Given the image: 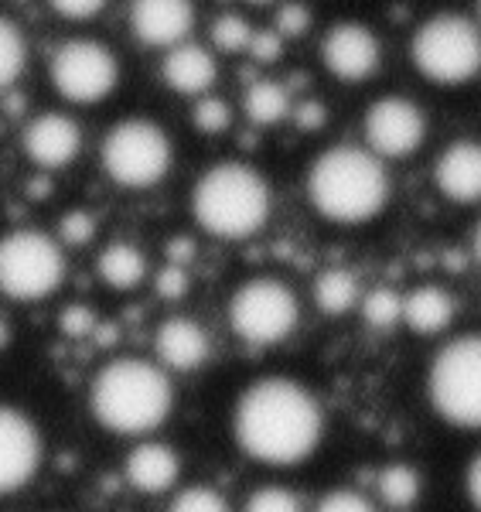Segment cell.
Segmentation results:
<instances>
[{
    "label": "cell",
    "instance_id": "obj_27",
    "mask_svg": "<svg viewBox=\"0 0 481 512\" xmlns=\"http://www.w3.org/2000/svg\"><path fill=\"white\" fill-rule=\"evenodd\" d=\"M212 45L222 48V52H243V48H250V38H253V28L246 18H239V14H222V18L212 21Z\"/></svg>",
    "mask_w": 481,
    "mask_h": 512
},
{
    "label": "cell",
    "instance_id": "obj_1",
    "mask_svg": "<svg viewBox=\"0 0 481 512\" xmlns=\"http://www.w3.org/2000/svg\"><path fill=\"white\" fill-rule=\"evenodd\" d=\"M232 434L253 461L290 468L308 461L321 444L325 410L304 383L287 376H267L250 383L239 396Z\"/></svg>",
    "mask_w": 481,
    "mask_h": 512
},
{
    "label": "cell",
    "instance_id": "obj_12",
    "mask_svg": "<svg viewBox=\"0 0 481 512\" xmlns=\"http://www.w3.org/2000/svg\"><path fill=\"white\" fill-rule=\"evenodd\" d=\"M41 431L24 410L0 403V495L24 489L41 468Z\"/></svg>",
    "mask_w": 481,
    "mask_h": 512
},
{
    "label": "cell",
    "instance_id": "obj_40",
    "mask_svg": "<svg viewBox=\"0 0 481 512\" xmlns=\"http://www.w3.org/2000/svg\"><path fill=\"white\" fill-rule=\"evenodd\" d=\"M475 256H478V263H481V222H478V229H475Z\"/></svg>",
    "mask_w": 481,
    "mask_h": 512
},
{
    "label": "cell",
    "instance_id": "obj_14",
    "mask_svg": "<svg viewBox=\"0 0 481 512\" xmlns=\"http://www.w3.org/2000/svg\"><path fill=\"white\" fill-rule=\"evenodd\" d=\"M130 28L151 48H174L195 28L192 0H130Z\"/></svg>",
    "mask_w": 481,
    "mask_h": 512
},
{
    "label": "cell",
    "instance_id": "obj_13",
    "mask_svg": "<svg viewBox=\"0 0 481 512\" xmlns=\"http://www.w3.org/2000/svg\"><path fill=\"white\" fill-rule=\"evenodd\" d=\"M379 55V38L359 21L335 24L321 41V59L331 76L342 82H366L379 69Z\"/></svg>",
    "mask_w": 481,
    "mask_h": 512
},
{
    "label": "cell",
    "instance_id": "obj_2",
    "mask_svg": "<svg viewBox=\"0 0 481 512\" xmlns=\"http://www.w3.org/2000/svg\"><path fill=\"white\" fill-rule=\"evenodd\" d=\"M174 407L171 379L161 366L134 355L106 362L89 386V410L99 427L123 437L151 434Z\"/></svg>",
    "mask_w": 481,
    "mask_h": 512
},
{
    "label": "cell",
    "instance_id": "obj_24",
    "mask_svg": "<svg viewBox=\"0 0 481 512\" xmlns=\"http://www.w3.org/2000/svg\"><path fill=\"white\" fill-rule=\"evenodd\" d=\"M376 492L386 506L410 509L420 499V472L413 465H386L376 478Z\"/></svg>",
    "mask_w": 481,
    "mask_h": 512
},
{
    "label": "cell",
    "instance_id": "obj_17",
    "mask_svg": "<svg viewBox=\"0 0 481 512\" xmlns=\"http://www.w3.org/2000/svg\"><path fill=\"white\" fill-rule=\"evenodd\" d=\"M434 181L444 198L458 205L481 202V144L478 140H454L434 168Z\"/></svg>",
    "mask_w": 481,
    "mask_h": 512
},
{
    "label": "cell",
    "instance_id": "obj_16",
    "mask_svg": "<svg viewBox=\"0 0 481 512\" xmlns=\"http://www.w3.org/2000/svg\"><path fill=\"white\" fill-rule=\"evenodd\" d=\"M154 352L161 359V366L174 369V373H195L212 355V345L198 321L178 315L161 321V328L154 332Z\"/></svg>",
    "mask_w": 481,
    "mask_h": 512
},
{
    "label": "cell",
    "instance_id": "obj_20",
    "mask_svg": "<svg viewBox=\"0 0 481 512\" xmlns=\"http://www.w3.org/2000/svg\"><path fill=\"white\" fill-rule=\"evenodd\" d=\"M403 321L417 335H441L454 321V297L437 284H424L403 297Z\"/></svg>",
    "mask_w": 481,
    "mask_h": 512
},
{
    "label": "cell",
    "instance_id": "obj_6",
    "mask_svg": "<svg viewBox=\"0 0 481 512\" xmlns=\"http://www.w3.org/2000/svg\"><path fill=\"white\" fill-rule=\"evenodd\" d=\"M413 65L437 86H461L481 72V31L461 14H437L413 35Z\"/></svg>",
    "mask_w": 481,
    "mask_h": 512
},
{
    "label": "cell",
    "instance_id": "obj_8",
    "mask_svg": "<svg viewBox=\"0 0 481 512\" xmlns=\"http://www.w3.org/2000/svg\"><path fill=\"white\" fill-rule=\"evenodd\" d=\"M103 168L120 188H151L171 168V140L144 117L120 120L103 137Z\"/></svg>",
    "mask_w": 481,
    "mask_h": 512
},
{
    "label": "cell",
    "instance_id": "obj_30",
    "mask_svg": "<svg viewBox=\"0 0 481 512\" xmlns=\"http://www.w3.org/2000/svg\"><path fill=\"white\" fill-rule=\"evenodd\" d=\"M232 123V113L229 106L222 103V99L215 96H202L195 106V127L202 130V134H226Z\"/></svg>",
    "mask_w": 481,
    "mask_h": 512
},
{
    "label": "cell",
    "instance_id": "obj_18",
    "mask_svg": "<svg viewBox=\"0 0 481 512\" xmlns=\"http://www.w3.org/2000/svg\"><path fill=\"white\" fill-rule=\"evenodd\" d=\"M123 475H127V482L134 485L137 492L161 495L178 482L181 458L171 444L147 441V444H137V448L127 454V461H123Z\"/></svg>",
    "mask_w": 481,
    "mask_h": 512
},
{
    "label": "cell",
    "instance_id": "obj_9",
    "mask_svg": "<svg viewBox=\"0 0 481 512\" xmlns=\"http://www.w3.org/2000/svg\"><path fill=\"white\" fill-rule=\"evenodd\" d=\"M301 304L277 277H253L232 294L229 325L250 345H277L297 328Z\"/></svg>",
    "mask_w": 481,
    "mask_h": 512
},
{
    "label": "cell",
    "instance_id": "obj_10",
    "mask_svg": "<svg viewBox=\"0 0 481 512\" xmlns=\"http://www.w3.org/2000/svg\"><path fill=\"white\" fill-rule=\"evenodd\" d=\"M48 76L58 96L79 106H93L99 99H106L120 82V65L116 55L106 45H99L93 38H72L52 55Z\"/></svg>",
    "mask_w": 481,
    "mask_h": 512
},
{
    "label": "cell",
    "instance_id": "obj_31",
    "mask_svg": "<svg viewBox=\"0 0 481 512\" xmlns=\"http://www.w3.org/2000/svg\"><path fill=\"white\" fill-rule=\"evenodd\" d=\"M314 512H376V506H372L362 492L335 489V492L321 495V502L314 506Z\"/></svg>",
    "mask_w": 481,
    "mask_h": 512
},
{
    "label": "cell",
    "instance_id": "obj_36",
    "mask_svg": "<svg viewBox=\"0 0 481 512\" xmlns=\"http://www.w3.org/2000/svg\"><path fill=\"white\" fill-rule=\"evenodd\" d=\"M328 120V110L321 103H297V110H294V123L301 130H318L321 123Z\"/></svg>",
    "mask_w": 481,
    "mask_h": 512
},
{
    "label": "cell",
    "instance_id": "obj_32",
    "mask_svg": "<svg viewBox=\"0 0 481 512\" xmlns=\"http://www.w3.org/2000/svg\"><path fill=\"white\" fill-rule=\"evenodd\" d=\"M311 28V11L304 4H284L277 11V35L280 38H297Z\"/></svg>",
    "mask_w": 481,
    "mask_h": 512
},
{
    "label": "cell",
    "instance_id": "obj_39",
    "mask_svg": "<svg viewBox=\"0 0 481 512\" xmlns=\"http://www.w3.org/2000/svg\"><path fill=\"white\" fill-rule=\"evenodd\" d=\"M79 332H86L89 325H93V318H89V308H69V315H65V328H76Z\"/></svg>",
    "mask_w": 481,
    "mask_h": 512
},
{
    "label": "cell",
    "instance_id": "obj_28",
    "mask_svg": "<svg viewBox=\"0 0 481 512\" xmlns=\"http://www.w3.org/2000/svg\"><path fill=\"white\" fill-rule=\"evenodd\" d=\"M168 512H232L226 495L209 489V485H192V489H181L171 499Z\"/></svg>",
    "mask_w": 481,
    "mask_h": 512
},
{
    "label": "cell",
    "instance_id": "obj_3",
    "mask_svg": "<svg viewBox=\"0 0 481 512\" xmlns=\"http://www.w3.org/2000/svg\"><path fill=\"white\" fill-rule=\"evenodd\" d=\"M308 198L318 216L338 226H362L376 219L389 202V175L383 158H376L369 147H331L311 164Z\"/></svg>",
    "mask_w": 481,
    "mask_h": 512
},
{
    "label": "cell",
    "instance_id": "obj_22",
    "mask_svg": "<svg viewBox=\"0 0 481 512\" xmlns=\"http://www.w3.org/2000/svg\"><path fill=\"white\" fill-rule=\"evenodd\" d=\"M314 301H318V308L331 318L345 315V311H352L355 304L362 301L359 277L342 267L321 270V274L314 277Z\"/></svg>",
    "mask_w": 481,
    "mask_h": 512
},
{
    "label": "cell",
    "instance_id": "obj_34",
    "mask_svg": "<svg viewBox=\"0 0 481 512\" xmlns=\"http://www.w3.org/2000/svg\"><path fill=\"white\" fill-rule=\"evenodd\" d=\"M246 52H250L256 62H277L280 55H284V38H280L277 31H253Z\"/></svg>",
    "mask_w": 481,
    "mask_h": 512
},
{
    "label": "cell",
    "instance_id": "obj_37",
    "mask_svg": "<svg viewBox=\"0 0 481 512\" xmlns=\"http://www.w3.org/2000/svg\"><path fill=\"white\" fill-rule=\"evenodd\" d=\"M185 274H181V267H168L161 277H157V294L161 297H181L185 294Z\"/></svg>",
    "mask_w": 481,
    "mask_h": 512
},
{
    "label": "cell",
    "instance_id": "obj_42",
    "mask_svg": "<svg viewBox=\"0 0 481 512\" xmlns=\"http://www.w3.org/2000/svg\"><path fill=\"white\" fill-rule=\"evenodd\" d=\"M478 14H481V0H478Z\"/></svg>",
    "mask_w": 481,
    "mask_h": 512
},
{
    "label": "cell",
    "instance_id": "obj_33",
    "mask_svg": "<svg viewBox=\"0 0 481 512\" xmlns=\"http://www.w3.org/2000/svg\"><path fill=\"white\" fill-rule=\"evenodd\" d=\"M48 4L65 21H93L106 7V0H48Z\"/></svg>",
    "mask_w": 481,
    "mask_h": 512
},
{
    "label": "cell",
    "instance_id": "obj_4",
    "mask_svg": "<svg viewBox=\"0 0 481 512\" xmlns=\"http://www.w3.org/2000/svg\"><path fill=\"white\" fill-rule=\"evenodd\" d=\"M270 185L250 164L226 161L198 178L192 192L195 222L219 239H250L270 219Z\"/></svg>",
    "mask_w": 481,
    "mask_h": 512
},
{
    "label": "cell",
    "instance_id": "obj_19",
    "mask_svg": "<svg viewBox=\"0 0 481 512\" xmlns=\"http://www.w3.org/2000/svg\"><path fill=\"white\" fill-rule=\"evenodd\" d=\"M164 82L181 96H202L212 89L215 76V59L209 55V48L195 45V41H181V45L168 48V59L161 65Z\"/></svg>",
    "mask_w": 481,
    "mask_h": 512
},
{
    "label": "cell",
    "instance_id": "obj_38",
    "mask_svg": "<svg viewBox=\"0 0 481 512\" xmlns=\"http://www.w3.org/2000/svg\"><path fill=\"white\" fill-rule=\"evenodd\" d=\"M464 482H468V499L475 502V509L481 512V451L475 454V461L468 465V478H464Z\"/></svg>",
    "mask_w": 481,
    "mask_h": 512
},
{
    "label": "cell",
    "instance_id": "obj_41",
    "mask_svg": "<svg viewBox=\"0 0 481 512\" xmlns=\"http://www.w3.org/2000/svg\"><path fill=\"white\" fill-rule=\"evenodd\" d=\"M250 4H270V0H250Z\"/></svg>",
    "mask_w": 481,
    "mask_h": 512
},
{
    "label": "cell",
    "instance_id": "obj_29",
    "mask_svg": "<svg viewBox=\"0 0 481 512\" xmlns=\"http://www.w3.org/2000/svg\"><path fill=\"white\" fill-rule=\"evenodd\" d=\"M246 512H304L301 499L284 485H263L246 499Z\"/></svg>",
    "mask_w": 481,
    "mask_h": 512
},
{
    "label": "cell",
    "instance_id": "obj_7",
    "mask_svg": "<svg viewBox=\"0 0 481 512\" xmlns=\"http://www.w3.org/2000/svg\"><path fill=\"white\" fill-rule=\"evenodd\" d=\"M65 280V253L41 229H14L0 239V294L11 301H41Z\"/></svg>",
    "mask_w": 481,
    "mask_h": 512
},
{
    "label": "cell",
    "instance_id": "obj_35",
    "mask_svg": "<svg viewBox=\"0 0 481 512\" xmlns=\"http://www.w3.org/2000/svg\"><path fill=\"white\" fill-rule=\"evenodd\" d=\"M62 239L65 243H89L93 239V233H96V222H93V216H86V212H69V216L62 219Z\"/></svg>",
    "mask_w": 481,
    "mask_h": 512
},
{
    "label": "cell",
    "instance_id": "obj_23",
    "mask_svg": "<svg viewBox=\"0 0 481 512\" xmlns=\"http://www.w3.org/2000/svg\"><path fill=\"white\" fill-rule=\"evenodd\" d=\"M246 113L260 127H273V123H280L290 113V93L273 79H256L246 89Z\"/></svg>",
    "mask_w": 481,
    "mask_h": 512
},
{
    "label": "cell",
    "instance_id": "obj_26",
    "mask_svg": "<svg viewBox=\"0 0 481 512\" xmlns=\"http://www.w3.org/2000/svg\"><path fill=\"white\" fill-rule=\"evenodd\" d=\"M359 308H362L366 325L376 328V332H386V328H393L403 321V297L396 294L393 287H376V291H369L359 301Z\"/></svg>",
    "mask_w": 481,
    "mask_h": 512
},
{
    "label": "cell",
    "instance_id": "obj_25",
    "mask_svg": "<svg viewBox=\"0 0 481 512\" xmlns=\"http://www.w3.org/2000/svg\"><path fill=\"white\" fill-rule=\"evenodd\" d=\"M28 65V41L14 21L0 18V89L14 86Z\"/></svg>",
    "mask_w": 481,
    "mask_h": 512
},
{
    "label": "cell",
    "instance_id": "obj_11",
    "mask_svg": "<svg viewBox=\"0 0 481 512\" xmlns=\"http://www.w3.org/2000/svg\"><path fill=\"white\" fill-rule=\"evenodd\" d=\"M427 137V120L413 99L386 96L366 110V144L376 158H410Z\"/></svg>",
    "mask_w": 481,
    "mask_h": 512
},
{
    "label": "cell",
    "instance_id": "obj_15",
    "mask_svg": "<svg viewBox=\"0 0 481 512\" xmlns=\"http://www.w3.org/2000/svg\"><path fill=\"white\" fill-rule=\"evenodd\" d=\"M21 147L31 158V164H38L45 171H58L76 161L82 147V130L65 113H41V117H35L24 127Z\"/></svg>",
    "mask_w": 481,
    "mask_h": 512
},
{
    "label": "cell",
    "instance_id": "obj_5",
    "mask_svg": "<svg viewBox=\"0 0 481 512\" xmlns=\"http://www.w3.org/2000/svg\"><path fill=\"white\" fill-rule=\"evenodd\" d=\"M427 396L447 424L481 431V335H461L434 355Z\"/></svg>",
    "mask_w": 481,
    "mask_h": 512
},
{
    "label": "cell",
    "instance_id": "obj_21",
    "mask_svg": "<svg viewBox=\"0 0 481 512\" xmlns=\"http://www.w3.org/2000/svg\"><path fill=\"white\" fill-rule=\"evenodd\" d=\"M96 274L113 287V291H134L147 277V256L134 243H110L96 256Z\"/></svg>",
    "mask_w": 481,
    "mask_h": 512
}]
</instances>
